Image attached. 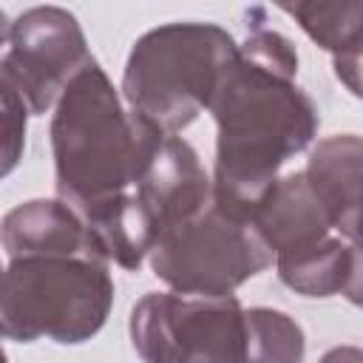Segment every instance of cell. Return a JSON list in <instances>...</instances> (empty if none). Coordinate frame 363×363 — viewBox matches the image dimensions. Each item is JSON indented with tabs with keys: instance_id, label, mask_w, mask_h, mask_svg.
Listing matches in <instances>:
<instances>
[{
	"instance_id": "obj_8",
	"label": "cell",
	"mask_w": 363,
	"mask_h": 363,
	"mask_svg": "<svg viewBox=\"0 0 363 363\" xmlns=\"http://www.w3.org/2000/svg\"><path fill=\"white\" fill-rule=\"evenodd\" d=\"M352 258L357 261V267L363 269V247H352ZM346 295L354 301V303H363V278H352V281H346Z\"/></svg>"
},
{
	"instance_id": "obj_1",
	"label": "cell",
	"mask_w": 363,
	"mask_h": 363,
	"mask_svg": "<svg viewBox=\"0 0 363 363\" xmlns=\"http://www.w3.org/2000/svg\"><path fill=\"white\" fill-rule=\"evenodd\" d=\"M289 74L233 60L213 96L221 128L216 207L247 227L275 187V167L298 153L315 130V111L286 82Z\"/></svg>"
},
{
	"instance_id": "obj_4",
	"label": "cell",
	"mask_w": 363,
	"mask_h": 363,
	"mask_svg": "<svg viewBox=\"0 0 363 363\" xmlns=\"http://www.w3.org/2000/svg\"><path fill=\"white\" fill-rule=\"evenodd\" d=\"M130 332L147 363H247V315L227 295H147Z\"/></svg>"
},
{
	"instance_id": "obj_2",
	"label": "cell",
	"mask_w": 363,
	"mask_h": 363,
	"mask_svg": "<svg viewBox=\"0 0 363 363\" xmlns=\"http://www.w3.org/2000/svg\"><path fill=\"white\" fill-rule=\"evenodd\" d=\"M162 139L142 113L128 119L119 111L108 79L91 62L68 88L54 122L60 193L94 224L125 199V184L142 182Z\"/></svg>"
},
{
	"instance_id": "obj_7",
	"label": "cell",
	"mask_w": 363,
	"mask_h": 363,
	"mask_svg": "<svg viewBox=\"0 0 363 363\" xmlns=\"http://www.w3.org/2000/svg\"><path fill=\"white\" fill-rule=\"evenodd\" d=\"M303 337L286 315L252 309L247 312V363H301Z\"/></svg>"
},
{
	"instance_id": "obj_6",
	"label": "cell",
	"mask_w": 363,
	"mask_h": 363,
	"mask_svg": "<svg viewBox=\"0 0 363 363\" xmlns=\"http://www.w3.org/2000/svg\"><path fill=\"white\" fill-rule=\"evenodd\" d=\"M309 176L329 221L346 235L363 238V142L349 136L323 142L309 162Z\"/></svg>"
},
{
	"instance_id": "obj_3",
	"label": "cell",
	"mask_w": 363,
	"mask_h": 363,
	"mask_svg": "<svg viewBox=\"0 0 363 363\" xmlns=\"http://www.w3.org/2000/svg\"><path fill=\"white\" fill-rule=\"evenodd\" d=\"M108 303L111 281L94 258H23L6 275V335L77 343L102 326Z\"/></svg>"
},
{
	"instance_id": "obj_9",
	"label": "cell",
	"mask_w": 363,
	"mask_h": 363,
	"mask_svg": "<svg viewBox=\"0 0 363 363\" xmlns=\"http://www.w3.org/2000/svg\"><path fill=\"white\" fill-rule=\"evenodd\" d=\"M323 363H363V354L354 349H335L323 357Z\"/></svg>"
},
{
	"instance_id": "obj_5",
	"label": "cell",
	"mask_w": 363,
	"mask_h": 363,
	"mask_svg": "<svg viewBox=\"0 0 363 363\" xmlns=\"http://www.w3.org/2000/svg\"><path fill=\"white\" fill-rule=\"evenodd\" d=\"M269 252L261 235L216 207L162 233L153 247V269L179 289L224 298L247 275L264 269Z\"/></svg>"
}]
</instances>
